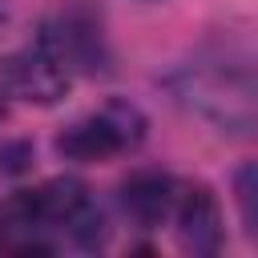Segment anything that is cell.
<instances>
[{"mask_svg": "<svg viewBox=\"0 0 258 258\" xmlns=\"http://www.w3.org/2000/svg\"><path fill=\"white\" fill-rule=\"evenodd\" d=\"M173 202H177V181L169 173H133L125 185H121V206L125 214L141 226V230H153L161 222H169L173 214Z\"/></svg>", "mask_w": 258, "mask_h": 258, "instance_id": "4", "label": "cell"}, {"mask_svg": "<svg viewBox=\"0 0 258 258\" xmlns=\"http://www.w3.org/2000/svg\"><path fill=\"white\" fill-rule=\"evenodd\" d=\"M73 81V69L36 36V44L12 52L4 64H0V85L20 97V101H36V105H48L56 101Z\"/></svg>", "mask_w": 258, "mask_h": 258, "instance_id": "2", "label": "cell"}, {"mask_svg": "<svg viewBox=\"0 0 258 258\" xmlns=\"http://www.w3.org/2000/svg\"><path fill=\"white\" fill-rule=\"evenodd\" d=\"M181 246L194 254H214L222 246V210L214 202V194L206 185H177V202L173 214Z\"/></svg>", "mask_w": 258, "mask_h": 258, "instance_id": "3", "label": "cell"}, {"mask_svg": "<svg viewBox=\"0 0 258 258\" xmlns=\"http://www.w3.org/2000/svg\"><path fill=\"white\" fill-rule=\"evenodd\" d=\"M145 133V117L133 109V105H105L89 117H81L77 125H69L60 137H56V149L73 161H105V157H117L125 149H133Z\"/></svg>", "mask_w": 258, "mask_h": 258, "instance_id": "1", "label": "cell"}]
</instances>
